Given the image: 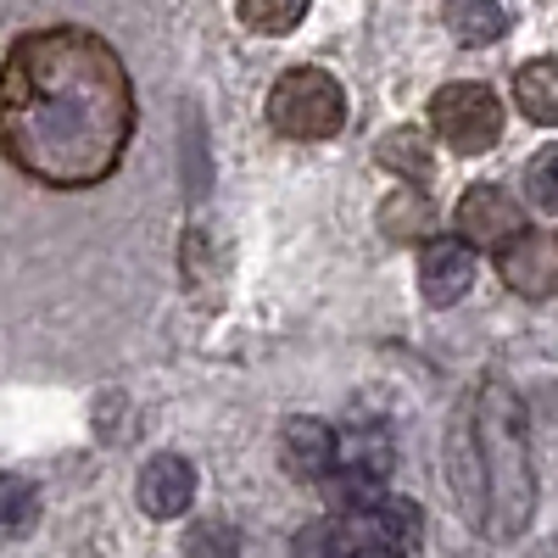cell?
<instances>
[{"instance_id":"7c38bea8","label":"cell","mask_w":558,"mask_h":558,"mask_svg":"<svg viewBox=\"0 0 558 558\" xmlns=\"http://www.w3.org/2000/svg\"><path fill=\"white\" fill-rule=\"evenodd\" d=\"M391 463H397L391 430H386V425H363V430H347V441H341V463H336V470L363 475L368 486H386Z\"/></svg>"},{"instance_id":"4fadbf2b","label":"cell","mask_w":558,"mask_h":558,"mask_svg":"<svg viewBox=\"0 0 558 558\" xmlns=\"http://www.w3.org/2000/svg\"><path fill=\"white\" fill-rule=\"evenodd\" d=\"M514 107L531 123L558 129V57H536L514 73Z\"/></svg>"},{"instance_id":"8fae6325","label":"cell","mask_w":558,"mask_h":558,"mask_svg":"<svg viewBox=\"0 0 558 558\" xmlns=\"http://www.w3.org/2000/svg\"><path fill=\"white\" fill-rule=\"evenodd\" d=\"M375 157H380V168H386V173H397V179L418 184V191H425V179L436 173V146H430V134L418 129V123L391 129V134L380 140V146H375Z\"/></svg>"},{"instance_id":"e0dca14e","label":"cell","mask_w":558,"mask_h":558,"mask_svg":"<svg viewBox=\"0 0 558 558\" xmlns=\"http://www.w3.org/2000/svg\"><path fill=\"white\" fill-rule=\"evenodd\" d=\"M235 12H241V23H246L252 34L279 39V34H291V28L307 17V0H235Z\"/></svg>"},{"instance_id":"9a60e30c","label":"cell","mask_w":558,"mask_h":558,"mask_svg":"<svg viewBox=\"0 0 558 558\" xmlns=\"http://www.w3.org/2000/svg\"><path fill=\"white\" fill-rule=\"evenodd\" d=\"M380 229H386L391 241H436V207H430V196L418 191V184L397 191L380 207Z\"/></svg>"},{"instance_id":"d6986e66","label":"cell","mask_w":558,"mask_h":558,"mask_svg":"<svg viewBox=\"0 0 558 558\" xmlns=\"http://www.w3.org/2000/svg\"><path fill=\"white\" fill-rule=\"evenodd\" d=\"M184 558H241V531L223 520H202L184 531Z\"/></svg>"},{"instance_id":"277c9868","label":"cell","mask_w":558,"mask_h":558,"mask_svg":"<svg viewBox=\"0 0 558 558\" xmlns=\"http://www.w3.org/2000/svg\"><path fill=\"white\" fill-rule=\"evenodd\" d=\"M430 123L436 140L458 157H481L502 140V101L486 84H441L430 96Z\"/></svg>"},{"instance_id":"6da1fadb","label":"cell","mask_w":558,"mask_h":558,"mask_svg":"<svg viewBox=\"0 0 558 558\" xmlns=\"http://www.w3.org/2000/svg\"><path fill=\"white\" fill-rule=\"evenodd\" d=\"M134 134L129 68L96 28H34L0 62V157L51 191L112 179Z\"/></svg>"},{"instance_id":"9c48e42d","label":"cell","mask_w":558,"mask_h":558,"mask_svg":"<svg viewBox=\"0 0 558 558\" xmlns=\"http://www.w3.org/2000/svg\"><path fill=\"white\" fill-rule=\"evenodd\" d=\"M134 497H140V508H146L151 520H179L184 508L196 502V470H191V458H179V452H157V458L146 463V470H140Z\"/></svg>"},{"instance_id":"2e32d148","label":"cell","mask_w":558,"mask_h":558,"mask_svg":"<svg viewBox=\"0 0 558 558\" xmlns=\"http://www.w3.org/2000/svg\"><path fill=\"white\" fill-rule=\"evenodd\" d=\"M39 525V492L23 475H0V542H17Z\"/></svg>"},{"instance_id":"7a4b0ae2","label":"cell","mask_w":558,"mask_h":558,"mask_svg":"<svg viewBox=\"0 0 558 558\" xmlns=\"http://www.w3.org/2000/svg\"><path fill=\"white\" fill-rule=\"evenodd\" d=\"M447 475L463 520L475 531L514 542L536 514V463L525 402L508 380H481L452 413Z\"/></svg>"},{"instance_id":"8992f818","label":"cell","mask_w":558,"mask_h":558,"mask_svg":"<svg viewBox=\"0 0 558 558\" xmlns=\"http://www.w3.org/2000/svg\"><path fill=\"white\" fill-rule=\"evenodd\" d=\"M525 229L520 207L508 191H497V184H470V191L458 196V241H470V246H508Z\"/></svg>"},{"instance_id":"3957f363","label":"cell","mask_w":558,"mask_h":558,"mask_svg":"<svg viewBox=\"0 0 558 558\" xmlns=\"http://www.w3.org/2000/svg\"><path fill=\"white\" fill-rule=\"evenodd\" d=\"M268 123L286 140H330L347 123V89L324 68H291L268 89Z\"/></svg>"},{"instance_id":"5b68a950","label":"cell","mask_w":558,"mask_h":558,"mask_svg":"<svg viewBox=\"0 0 558 558\" xmlns=\"http://www.w3.org/2000/svg\"><path fill=\"white\" fill-rule=\"evenodd\" d=\"M497 274L525 302L558 296V235L553 229H520L508 246H497Z\"/></svg>"},{"instance_id":"30bf717a","label":"cell","mask_w":558,"mask_h":558,"mask_svg":"<svg viewBox=\"0 0 558 558\" xmlns=\"http://www.w3.org/2000/svg\"><path fill=\"white\" fill-rule=\"evenodd\" d=\"M352 531H363L368 542H380V547L408 553V547H418V536H425V514H418V502L380 492L363 514H352Z\"/></svg>"},{"instance_id":"52a82bcc","label":"cell","mask_w":558,"mask_h":558,"mask_svg":"<svg viewBox=\"0 0 558 558\" xmlns=\"http://www.w3.org/2000/svg\"><path fill=\"white\" fill-rule=\"evenodd\" d=\"M475 286V246L470 241H452L436 235L418 246V291H425L430 307H452L463 302V291Z\"/></svg>"},{"instance_id":"ba28073f","label":"cell","mask_w":558,"mask_h":558,"mask_svg":"<svg viewBox=\"0 0 558 558\" xmlns=\"http://www.w3.org/2000/svg\"><path fill=\"white\" fill-rule=\"evenodd\" d=\"M279 463H286L291 481L324 486L341 463V436L324 418H286V430H279Z\"/></svg>"},{"instance_id":"5bb4252c","label":"cell","mask_w":558,"mask_h":558,"mask_svg":"<svg viewBox=\"0 0 558 558\" xmlns=\"http://www.w3.org/2000/svg\"><path fill=\"white\" fill-rule=\"evenodd\" d=\"M441 17H447V34H452L458 45H470V51H475V45H492V39L508 34L502 0H447Z\"/></svg>"},{"instance_id":"44dd1931","label":"cell","mask_w":558,"mask_h":558,"mask_svg":"<svg viewBox=\"0 0 558 558\" xmlns=\"http://www.w3.org/2000/svg\"><path fill=\"white\" fill-rule=\"evenodd\" d=\"M352 558H408V553H397V547H380V542H363Z\"/></svg>"},{"instance_id":"ffe728a7","label":"cell","mask_w":558,"mask_h":558,"mask_svg":"<svg viewBox=\"0 0 558 558\" xmlns=\"http://www.w3.org/2000/svg\"><path fill=\"white\" fill-rule=\"evenodd\" d=\"M525 196H531V207L558 213V146H542L525 162Z\"/></svg>"},{"instance_id":"ac0fdd59","label":"cell","mask_w":558,"mask_h":558,"mask_svg":"<svg viewBox=\"0 0 558 558\" xmlns=\"http://www.w3.org/2000/svg\"><path fill=\"white\" fill-rule=\"evenodd\" d=\"M352 520H318L296 536V558H352Z\"/></svg>"}]
</instances>
